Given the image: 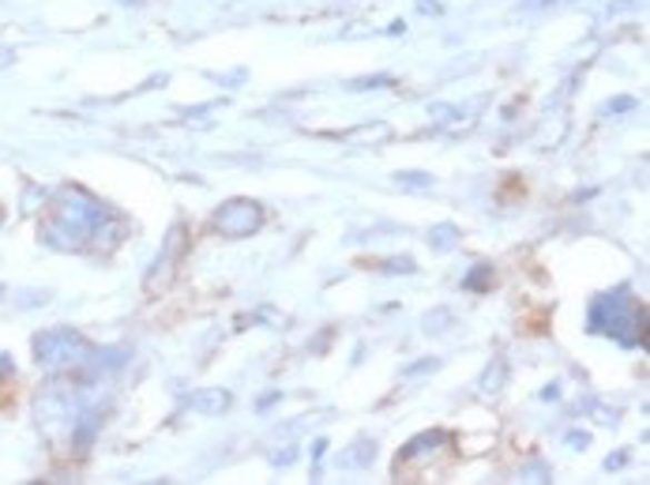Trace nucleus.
<instances>
[{
  "mask_svg": "<svg viewBox=\"0 0 650 485\" xmlns=\"http://www.w3.org/2000/svg\"><path fill=\"white\" fill-rule=\"evenodd\" d=\"M211 226L222 237H233V241H238V237H249L263 226V207L256 200H230V204H222L219 211H214Z\"/></svg>",
  "mask_w": 650,
  "mask_h": 485,
  "instance_id": "obj_1",
  "label": "nucleus"
},
{
  "mask_svg": "<svg viewBox=\"0 0 650 485\" xmlns=\"http://www.w3.org/2000/svg\"><path fill=\"white\" fill-rule=\"evenodd\" d=\"M87 350V339L72 328H53L42 331L34 339V358L42 365H61V362H76Z\"/></svg>",
  "mask_w": 650,
  "mask_h": 485,
  "instance_id": "obj_2",
  "label": "nucleus"
},
{
  "mask_svg": "<svg viewBox=\"0 0 650 485\" xmlns=\"http://www.w3.org/2000/svg\"><path fill=\"white\" fill-rule=\"evenodd\" d=\"M372 459H377V444L372 441H353L347 452H339V467H347V471L369 467Z\"/></svg>",
  "mask_w": 650,
  "mask_h": 485,
  "instance_id": "obj_3",
  "label": "nucleus"
},
{
  "mask_svg": "<svg viewBox=\"0 0 650 485\" xmlns=\"http://www.w3.org/2000/svg\"><path fill=\"white\" fill-rule=\"evenodd\" d=\"M189 407H192V410H200V414H219V410L230 407V392L207 388V392H200V395H192Z\"/></svg>",
  "mask_w": 650,
  "mask_h": 485,
  "instance_id": "obj_4",
  "label": "nucleus"
},
{
  "mask_svg": "<svg viewBox=\"0 0 650 485\" xmlns=\"http://www.w3.org/2000/svg\"><path fill=\"white\" fill-rule=\"evenodd\" d=\"M396 188H399V192H429V188H432V174L399 170V174H396Z\"/></svg>",
  "mask_w": 650,
  "mask_h": 485,
  "instance_id": "obj_5",
  "label": "nucleus"
},
{
  "mask_svg": "<svg viewBox=\"0 0 650 485\" xmlns=\"http://www.w3.org/2000/svg\"><path fill=\"white\" fill-rule=\"evenodd\" d=\"M444 441H448V433H440V429H437V433H421V437H413V441L407 444V448H402V452H399V459H402V463H407V459H413V455L429 452V448H432V444H444Z\"/></svg>",
  "mask_w": 650,
  "mask_h": 485,
  "instance_id": "obj_6",
  "label": "nucleus"
},
{
  "mask_svg": "<svg viewBox=\"0 0 650 485\" xmlns=\"http://www.w3.org/2000/svg\"><path fill=\"white\" fill-rule=\"evenodd\" d=\"M391 136V128L377 121V125H358V128H350V132H342V140H369V143H380V140H388Z\"/></svg>",
  "mask_w": 650,
  "mask_h": 485,
  "instance_id": "obj_7",
  "label": "nucleus"
},
{
  "mask_svg": "<svg viewBox=\"0 0 650 485\" xmlns=\"http://www.w3.org/2000/svg\"><path fill=\"white\" fill-rule=\"evenodd\" d=\"M429 241H432V249L448 253V249H456L459 245V230L451 222H440V226H432L429 230Z\"/></svg>",
  "mask_w": 650,
  "mask_h": 485,
  "instance_id": "obj_8",
  "label": "nucleus"
},
{
  "mask_svg": "<svg viewBox=\"0 0 650 485\" xmlns=\"http://www.w3.org/2000/svg\"><path fill=\"white\" fill-rule=\"evenodd\" d=\"M504 376H508V365L504 362H492V369L481 373V395H497L500 384H504Z\"/></svg>",
  "mask_w": 650,
  "mask_h": 485,
  "instance_id": "obj_9",
  "label": "nucleus"
},
{
  "mask_svg": "<svg viewBox=\"0 0 650 485\" xmlns=\"http://www.w3.org/2000/svg\"><path fill=\"white\" fill-rule=\"evenodd\" d=\"M440 369V358H429V362H418V365H407L402 376H418V373H437Z\"/></svg>",
  "mask_w": 650,
  "mask_h": 485,
  "instance_id": "obj_10",
  "label": "nucleus"
},
{
  "mask_svg": "<svg viewBox=\"0 0 650 485\" xmlns=\"http://www.w3.org/2000/svg\"><path fill=\"white\" fill-rule=\"evenodd\" d=\"M380 83H391V76H372V79H358V83H350L353 91H369V87H380Z\"/></svg>",
  "mask_w": 650,
  "mask_h": 485,
  "instance_id": "obj_11",
  "label": "nucleus"
},
{
  "mask_svg": "<svg viewBox=\"0 0 650 485\" xmlns=\"http://www.w3.org/2000/svg\"><path fill=\"white\" fill-rule=\"evenodd\" d=\"M444 4H451V0H418V8H421V12H432V16H437V12H444Z\"/></svg>",
  "mask_w": 650,
  "mask_h": 485,
  "instance_id": "obj_12",
  "label": "nucleus"
},
{
  "mask_svg": "<svg viewBox=\"0 0 650 485\" xmlns=\"http://www.w3.org/2000/svg\"><path fill=\"white\" fill-rule=\"evenodd\" d=\"M486 279H492V275H489V267H481V271L470 275L467 286H470V290H478V286H486Z\"/></svg>",
  "mask_w": 650,
  "mask_h": 485,
  "instance_id": "obj_13",
  "label": "nucleus"
},
{
  "mask_svg": "<svg viewBox=\"0 0 650 485\" xmlns=\"http://www.w3.org/2000/svg\"><path fill=\"white\" fill-rule=\"evenodd\" d=\"M564 441L571 444V448H587V444H590V433H568Z\"/></svg>",
  "mask_w": 650,
  "mask_h": 485,
  "instance_id": "obj_14",
  "label": "nucleus"
},
{
  "mask_svg": "<svg viewBox=\"0 0 650 485\" xmlns=\"http://www.w3.org/2000/svg\"><path fill=\"white\" fill-rule=\"evenodd\" d=\"M546 4H557V0H519L523 12H538V8H546Z\"/></svg>",
  "mask_w": 650,
  "mask_h": 485,
  "instance_id": "obj_15",
  "label": "nucleus"
},
{
  "mask_svg": "<svg viewBox=\"0 0 650 485\" xmlns=\"http://www.w3.org/2000/svg\"><path fill=\"white\" fill-rule=\"evenodd\" d=\"M293 459H298V452H293V448L290 452H274V463H279V467H290Z\"/></svg>",
  "mask_w": 650,
  "mask_h": 485,
  "instance_id": "obj_16",
  "label": "nucleus"
},
{
  "mask_svg": "<svg viewBox=\"0 0 650 485\" xmlns=\"http://www.w3.org/2000/svg\"><path fill=\"white\" fill-rule=\"evenodd\" d=\"M541 399H560V388H557V384H549V388L541 392Z\"/></svg>",
  "mask_w": 650,
  "mask_h": 485,
  "instance_id": "obj_17",
  "label": "nucleus"
},
{
  "mask_svg": "<svg viewBox=\"0 0 650 485\" xmlns=\"http://www.w3.org/2000/svg\"><path fill=\"white\" fill-rule=\"evenodd\" d=\"M12 65V49H0V68H8Z\"/></svg>",
  "mask_w": 650,
  "mask_h": 485,
  "instance_id": "obj_18",
  "label": "nucleus"
},
{
  "mask_svg": "<svg viewBox=\"0 0 650 485\" xmlns=\"http://www.w3.org/2000/svg\"><path fill=\"white\" fill-rule=\"evenodd\" d=\"M121 4H143V0H121Z\"/></svg>",
  "mask_w": 650,
  "mask_h": 485,
  "instance_id": "obj_19",
  "label": "nucleus"
},
{
  "mask_svg": "<svg viewBox=\"0 0 650 485\" xmlns=\"http://www.w3.org/2000/svg\"><path fill=\"white\" fill-rule=\"evenodd\" d=\"M0 298H4V286H0Z\"/></svg>",
  "mask_w": 650,
  "mask_h": 485,
  "instance_id": "obj_20",
  "label": "nucleus"
}]
</instances>
